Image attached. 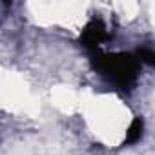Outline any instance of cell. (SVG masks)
Segmentation results:
<instances>
[{"label":"cell","mask_w":155,"mask_h":155,"mask_svg":"<svg viewBox=\"0 0 155 155\" xmlns=\"http://www.w3.org/2000/svg\"><path fill=\"white\" fill-rule=\"evenodd\" d=\"M95 68L120 90L131 88L137 79V57L130 53H111V55H97Z\"/></svg>","instance_id":"obj_1"},{"label":"cell","mask_w":155,"mask_h":155,"mask_svg":"<svg viewBox=\"0 0 155 155\" xmlns=\"http://www.w3.org/2000/svg\"><path fill=\"white\" fill-rule=\"evenodd\" d=\"M106 37H108V29H106L104 22H102L101 18H93V20L84 28V31H82V35H81V44H82L84 48L95 51V49L101 46V42L106 40Z\"/></svg>","instance_id":"obj_2"},{"label":"cell","mask_w":155,"mask_h":155,"mask_svg":"<svg viewBox=\"0 0 155 155\" xmlns=\"http://www.w3.org/2000/svg\"><path fill=\"white\" fill-rule=\"evenodd\" d=\"M142 131H144V122H142V119H140V117L133 119V122H131L130 128H128L124 144H135V142H139L140 137H142Z\"/></svg>","instance_id":"obj_3"},{"label":"cell","mask_w":155,"mask_h":155,"mask_svg":"<svg viewBox=\"0 0 155 155\" xmlns=\"http://www.w3.org/2000/svg\"><path fill=\"white\" fill-rule=\"evenodd\" d=\"M137 57H139L142 62H146V64H153V62H155V53H153L150 48H142V49H139Z\"/></svg>","instance_id":"obj_4"}]
</instances>
